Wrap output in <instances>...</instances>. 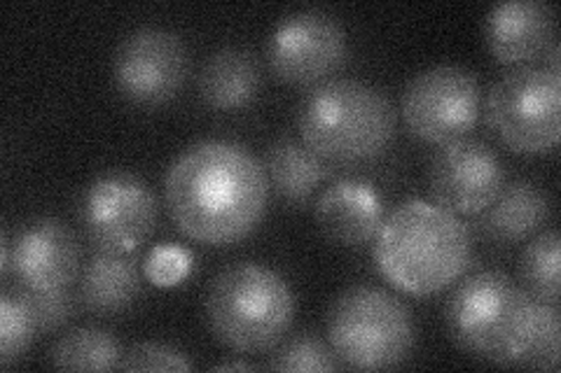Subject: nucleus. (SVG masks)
Returning <instances> with one entry per match:
<instances>
[{
    "instance_id": "f257e3e1",
    "label": "nucleus",
    "mask_w": 561,
    "mask_h": 373,
    "mask_svg": "<svg viewBox=\"0 0 561 373\" xmlns=\"http://www.w3.org/2000/svg\"><path fill=\"white\" fill-rule=\"evenodd\" d=\"M164 199L183 236L225 247L251 236L265 218L270 180L245 148L204 140L173 159Z\"/></svg>"
},
{
    "instance_id": "f03ea898",
    "label": "nucleus",
    "mask_w": 561,
    "mask_h": 373,
    "mask_svg": "<svg viewBox=\"0 0 561 373\" xmlns=\"http://www.w3.org/2000/svg\"><path fill=\"white\" fill-rule=\"evenodd\" d=\"M470 255L466 224L454 212L421 199L400 203L375 238L379 273L414 296L447 290L466 273Z\"/></svg>"
},
{
    "instance_id": "7ed1b4c3",
    "label": "nucleus",
    "mask_w": 561,
    "mask_h": 373,
    "mask_svg": "<svg viewBox=\"0 0 561 373\" xmlns=\"http://www.w3.org/2000/svg\"><path fill=\"white\" fill-rule=\"evenodd\" d=\"M396 127L389 96L351 78L316 84L297 110L302 143L330 166L373 162L391 145Z\"/></svg>"
},
{
    "instance_id": "20e7f679",
    "label": "nucleus",
    "mask_w": 561,
    "mask_h": 373,
    "mask_svg": "<svg viewBox=\"0 0 561 373\" xmlns=\"http://www.w3.org/2000/svg\"><path fill=\"white\" fill-rule=\"evenodd\" d=\"M204 311L218 343L237 352H265L288 334L295 299L288 282L270 266L241 261L210 280Z\"/></svg>"
},
{
    "instance_id": "39448f33",
    "label": "nucleus",
    "mask_w": 561,
    "mask_h": 373,
    "mask_svg": "<svg viewBox=\"0 0 561 373\" xmlns=\"http://www.w3.org/2000/svg\"><path fill=\"white\" fill-rule=\"evenodd\" d=\"M536 301L501 271L463 280L445 306L451 341L472 358L491 364H519L529 339Z\"/></svg>"
},
{
    "instance_id": "423d86ee",
    "label": "nucleus",
    "mask_w": 561,
    "mask_h": 373,
    "mask_svg": "<svg viewBox=\"0 0 561 373\" xmlns=\"http://www.w3.org/2000/svg\"><path fill=\"white\" fill-rule=\"evenodd\" d=\"M328 343L337 362L383 371L405 362L416 343V325L398 296L373 285H354L330 304Z\"/></svg>"
},
{
    "instance_id": "0eeeda50",
    "label": "nucleus",
    "mask_w": 561,
    "mask_h": 373,
    "mask_svg": "<svg viewBox=\"0 0 561 373\" xmlns=\"http://www.w3.org/2000/svg\"><path fill=\"white\" fill-rule=\"evenodd\" d=\"M486 119L491 131L513 152H550L561 136L559 75L546 66H524L505 73L491 86Z\"/></svg>"
},
{
    "instance_id": "6e6552de",
    "label": "nucleus",
    "mask_w": 561,
    "mask_h": 373,
    "mask_svg": "<svg viewBox=\"0 0 561 373\" xmlns=\"http://www.w3.org/2000/svg\"><path fill=\"white\" fill-rule=\"evenodd\" d=\"M482 108V86L466 66H433L410 80L400 113L408 129L426 143L445 145L468 138Z\"/></svg>"
},
{
    "instance_id": "1a4fd4ad",
    "label": "nucleus",
    "mask_w": 561,
    "mask_h": 373,
    "mask_svg": "<svg viewBox=\"0 0 561 373\" xmlns=\"http://www.w3.org/2000/svg\"><path fill=\"white\" fill-rule=\"evenodd\" d=\"M157 218L152 189L131 173H105L84 191L82 224L99 253L131 255L154 234Z\"/></svg>"
},
{
    "instance_id": "9d476101",
    "label": "nucleus",
    "mask_w": 561,
    "mask_h": 373,
    "mask_svg": "<svg viewBox=\"0 0 561 373\" xmlns=\"http://www.w3.org/2000/svg\"><path fill=\"white\" fill-rule=\"evenodd\" d=\"M190 70L187 49L179 33L146 26L119 43L113 61L119 94L134 105H164L181 92Z\"/></svg>"
},
{
    "instance_id": "9b49d317",
    "label": "nucleus",
    "mask_w": 561,
    "mask_h": 373,
    "mask_svg": "<svg viewBox=\"0 0 561 373\" xmlns=\"http://www.w3.org/2000/svg\"><path fill=\"white\" fill-rule=\"evenodd\" d=\"M267 59L280 82L321 84L346 59V31L328 12H293L276 24Z\"/></svg>"
},
{
    "instance_id": "f8f14e48",
    "label": "nucleus",
    "mask_w": 561,
    "mask_h": 373,
    "mask_svg": "<svg viewBox=\"0 0 561 373\" xmlns=\"http://www.w3.org/2000/svg\"><path fill=\"white\" fill-rule=\"evenodd\" d=\"M503 187V166L482 140L461 138L445 143L431 159L428 191L454 215H478Z\"/></svg>"
},
{
    "instance_id": "ddd939ff",
    "label": "nucleus",
    "mask_w": 561,
    "mask_h": 373,
    "mask_svg": "<svg viewBox=\"0 0 561 373\" xmlns=\"http://www.w3.org/2000/svg\"><path fill=\"white\" fill-rule=\"evenodd\" d=\"M80 243L59 220H35L10 241V271L20 288L35 292L68 290L80 273Z\"/></svg>"
},
{
    "instance_id": "4468645a",
    "label": "nucleus",
    "mask_w": 561,
    "mask_h": 373,
    "mask_svg": "<svg viewBox=\"0 0 561 373\" xmlns=\"http://www.w3.org/2000/svg\"><path fill=\"white\" fill-rule=\"evenodd\" d=\"M383 220L381 194L358 177L332 183L316 203V222L323 236L342 247H363L375 241Z\"/></svg>"
},
{
    "instance_id": "2eb2a0df",
    "label": "nucleus",
    "mask_w": 561,
    "mask_h": 373,
    "mask_svg": "<svg viewBox=\"0 0 561 373\" xmlns=\"http://www.w3.org/2000/svg\"><path fill=\"white\" fill-rule=\"evenodd\" d=\"M484 40L499 63L534 61L554 40V12L540 0H513L486 14Z\"/></svg>"
},
{
    "instance_id": "dca6fc26",
    "label": "nucleus",
    "mask_w": 561,
    "mask_h": 373,
    "mask_svg": "<svg viewBox=\"0 0 561 373\" xmlns=\"http://www.w3.org/2000/svg\"><path fill=\"white\" fill-rule=\"evenodd\" d=\"M262 84L260 63L253 51L225 47L214 51L199 73V96L208 108L220 113L243 110L257 98Z\"/></svg>"
},
{
    "instance_id": "f3484780",
    "label": "nucleus",
    "mask_w": 561,
    "mask_h": 373,
    "mask_svg": "<svg viewBox=\"0 0 561 373\" xmlns=\"http://www.w3.org/2000/svg\"><path fill=\"white\" fill-rule=\"evenodd\" d=\"M482 231L496 243H519L531 238L550 220L548 194L531 183L501 187L484 210Z\"/></svg>"
},
{
    "instance_id": "a211bd4d",
    "label": "nucleus",
    "mask_w": 561,
    "mask_h": 373,
    "mask_svg": "<svg viewBox=\"0 0 561 373\" xmlns=\"http://www.w3.org/2000/svg\"><path fill=\"white\" fill-rule=\"evenodd\" d=\"M270 189L290 206H305L330 175V164L316 156L302 140L284 136L272 143L265 159Z\"/></svg>"
},
{
    "instance_id": "6ab92c4d",
    "label": "nucleus",
    "mask_w": 561,
    "mask_h": 373,
    "mask_svg": "<svg viewBox=\"0 0 561 373\" xmlns=\"http://www.w3.org/2000/svg\"><path fill=\"white\" fill-rule=\"evenodd\" d=\"M140 292V271L134 257L99 253L80 276V301L87 311L113 315L134 304Z\"/></svg>"
},
{
    "instance_id": "aec40b11",
    "label": "nucleus",
    "mask_w": 561,
    "mask_h": 373,
    "mask_svg": "<svg viewBox=\"0 0 561 373\" xmlns=\"http://www.w3.org/2000/svg\"><path fill=\"white\" fill-rule=\"evenodd\" d=\"M119 341L99 327H80L64 334L49 348V364L61 371H113L122 362Z\"/></svg>"
},
{
    "instance_id": "412c9836",
    "label": "nucleus",
    "mask_w": 561,
    "mask_h": 373,
    "mask_svg": "<svg viewBox=\"0 0 561 373\" xmlns=\"http://www.w3.org/2000/svg\"><path fill=\"white\" fill-rule=\"evenodd\" d=\"M559 234L554 229L534 236L522 255V288L540 304H559Z\"/></svg>"
},
{
    "instance_id": "4be33fe9",
    "label": "nucleus",
    "mask_w": 561,
    "mask_h": 373,
    "mask_svg": "<svg viewBox=\"0 0 561 373\" xmlns=\"http://www.w3.org/2000/svg\"><path fill=\"white\" fill-rule=\"evenodd\" d=\"M35 334H41L38 323L24 292L20 288L3 292L0 296V366L10 369L14 362H20Z\"/></svg>"
},
{
    "instance_id": "5701e85b",
    "label": "nucleus",
    "mask_w": 561,
    "mask_h": 373,
    "mask_svg": "<svg viewBox=\"0 0 561 373\" xmlns=\"http://www.w3.org/2000/svg\"><path fill=\"white\" fill-rule=\"evenodd\" d=\"M265 369L286 373H328L337 369V358L319 336L300 334L286 343H278Z\"/></svg>"
},
{
    "instance_id": "b1692460",
    "label": "nucleus",
    "mask_w": 561,
    "mask_h": 373,
    "mask_svg": "<svg viewBox=\"0 0 561 373\" xmlns=\"http://www.w3.org/2000/svg\"><path fill=\"white\" fill-rule=\"evenodd\" d=\"M522 366L557 371L559 366V311L557 306L536 301L534 319L522 352Z\"/></svg>"
},
{
    "instance_id": "393cba45",
    "label": "nucleus",
    "mask_w": 561,
    "mask_h": 373,
    "mask_svg": "<svg viewBox=\"0 0 561 373\" xmlns=\"http://www.w3.org/2000/svg\"><path fill=\"white\" fill-rule=\"evenodd\" d=\"M122 371H192L187 354L167 343H138L122 354Z\"/></svg>"
},
{
    "instance_id": "a878e982",
    "label": "nucleus",
    "mask_w": 561,
    "mask_h": 373,
    "mask_svg": "<svg viewBox=\"0 0 561 373\" xmlns=\"http://www.w3.org/2000/svg\"><path fill=\"white\" fill-rule=\"evenodd\" d=\"M144 273L157 288H173L192 273V253L179 245H160L146 257Z\"/></svg>"
},
{
    "instance_id": "bb28decb",
    "label": "nucleus",
    "mask_w": 561,
    "mask_h": 373,
    "mask_svg": "<svg viewBox=\"0 0 561 373\" xmlns=\"http://www.w3.org/2000/svg\"><path fill=\"white\" fill-rule=\"evenodd\" d=\"M20 290L28 299L35 323H38V331L43 334L55 331L61 325H66L70 313H73V301H70V294L66 290H57V292H35L26 288H20Z\"/></svg>"
},
{
    "instance_id": "cd10ccee",
    "label": "nucleus",
    "mask_w": 561,
    "mask_h": 373,
    "mask_svg": "<svg viewBox=\"0 0 561 373\" xmlns=\"http://www.w3.org/2000/svg\"><path fill=\"white\" fill-rule=\"evenodd\" d=\"M542 57H548V70L550 73H554V75H559V43L557 40H552V45L546 49V55Z\"/></svg>"
},
{
    "instance_id": "c85d7f7f",
    "label": "nucleus",
    "mask_w": 561,
    "mask_h": 373,
    "mask_svg": "<svg viewBox=\"0 0 561 373\" xmlns=\"http://www.w3.org/2000/svg\"><path fill=\"white\" fill-rule=\"evenodd\" d=\"M253 369L255 366L249 362H222L214 366V371H253Z\"/></svg>"
}]
</instances>
